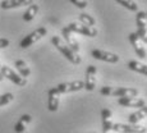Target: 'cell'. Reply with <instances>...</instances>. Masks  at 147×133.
Wrapping results in <instances>:
<instances>
[{"label": "cell", "instance_id": "cell-1", "mask_svg": "<svg viewBox=\"0 0 147 133\" xmlns=\"http://www.w3.org/2000/svg\"><path fill=\"white\" fill-rule=\"evenodd\" d=\"M51 44L61 54H63V56H65L70 63H73V64H80L81 63V56L78 55V54L73 53L72 50L69 49V46H68L67 44H64L63 40H61L59 36H53L51 37Z\"/></svg>", "mask_w": 147, "mask_h": 133}, {"label": "cell", "instance_id": "cell-2", "mask_svg": "<svg viewBox=\"0 0 147 133\" xmlns=\"http://www.w3.org/2000/svg\"><path fill=\"white\" fill-rule=\"evenodd\" d=\"M47 33V30L45 27H40L37 28V30H35L33 32L28 33L26 37L23 38V40L21 41V44H19V46L22 47V49H27V47H30L32 44H35L36 41L41 40L44 36H46Z\"/></svg>", "mask_w": 147, "mask_h": 133}, {"label": "cell", "instance_id": "cell-3", "mask_svg": "<svg viewBox=\"0 0 147 133\" xmlns=\"http://www.w3.org/2000/svg\"><path fill=\"white\" fill-rule=\"evenodd\" d=\"M136 24H137V36L143 44H147V18L146 12H138L136 16Z\"/></svg>", "mask_w": 147, "mask_h": 133}, {"label": "cell", "instance_id": "cell-4", "mask_svg": "<svg viewBox=\"0 0 147 133\" xmlns=\"http://www.w3.org/2000/svg\"><path fill=\"white\" fill-rule=\"evenodd\" d=\"M111 131L117 133H147V128L138 124H124V123H115L113 124Z\"/></svg>", "mask_w": 147, "mask_h": 133}, {"label": "cell", "instance_id": "cell-5", "mask_svg": "<svg viewBox=\"0 0 147 133\" xmlns=\"http://www.w3.org/2000/svg\"><path fill=\"white\" fill-rule=\"evenodd\" d=\"M0 73L3 74V77L8 78V80L12 81L13 83H16L17 86L23 87V86H26V84H27V80H26V78H23L22 76L17 74L12 68H9L7 65H1V67H0Z\"/></svg>", "mask_w": 147, "mask_h": 133}, {"label": "cell", "instance_id": "cell-6", "mask_svg": "<svg viewBox=\"0 0 147 133\" xmlns=\"http://www.w3.org/2000/svg\"><path fill=\"white\" fill-rule=\"evenodd\" d=\"M68 28L70 30V32H76V33H81L83 36H88V37H95L97 35V30L95 27H90L86 26L83 23H76V22H72V23L68 24Z\"/></svg>", "mask_w": 147, "mask_h": 133}, {"label": "cell", "instance_id": "cell-7", "mask_svg": "<svg viewBox=\"0 0 147 133\" xmlns=\"http://www.w3.org/2000/svg\"><path fill=\"white\" fill-rule=\"evenodd\" d=\"M56 91L59 93H68V92H76L80 91V90L84 88V83L83 81H73V82H64V83H60L55 87Z\"/></svg>", "mask_w": 147, "mask_h": 133}, {"label": "cell", "instance_id": "cell-8", "mask_svg": "<svg viewBox=\"0 0 147 133\" xmlns=\"http://www.w3.org/2000/svg\"><path fill=\"white\" fill-rule=\"evenodd\" d=\"M91 55L94 56L95 59L101 61H107V63H118L119 61V56L117 54H113L109 51H104V50H98L95 49L91 51Z\"/></svg>", "mask_w": 147, "mask_h": 133}, {"label": "cell", "instance_id": "cell-9", "mask_svg": "<svg viewBox=\"0 0 147 133\" xmlns=\"http://www.w3.org/2000/svg\"><path fill=\"white\" fill-rule=\"evenodd\" d=\"M96 69L95 65H88L86 70V80H84V90L87 91H94L96 86Z\"/></svg>", "mask_w": 147, "mask_h": 133}, {"label": "cell", "instance_id": "cell-10", "mask_svg": "<svg viewBox=\"0 0 147 133\" xmlns=\"http://www.w3.org/2000/svg\"><path fill=\"white\" fill-rule=\"evenodd\" d=\"M128 37H129V42H131V45L133 46L136 54H137L141 59H145L146 58V50H145V47H143V42L141 41V38L137 36V33L136 32L129 33Z\"/></svg>", "mask_w": 147, "mask_h": 133}, {"label": "cell", "instance_id": "cell-11", "mask_svg": "<svg viewBox=\"0 0 147 133\" xmlns=\"http://www.w3.org/2000/svg\"><path fill=\"white\" fill-rule=\"evenodd\" d=\"M59 100H60V93L56 91L55 87L50 88L47 91V109L50 111H56L59 107Z\"/></svg>", "mask_w": 147, "mask_h": 133}, {"label": "cell", "instance_id": "cell-12", "mask_svg": "<svg viewBox=\"0 0 147 133\" xmlns=\"http://www.w3.org/2000/svg\"><path fill=\"white\" fill-rule=\"evenodd\" d=\"M61 35H63L64 40H65L67 45L69 46V49L72 50L73 53L78 54V51H80V45H78L77 40L72 36V32H70V30L68 28V26L63 27V30H61Z\"/></svg>", "mask_w": 147, "mask_h": 133}, {"label": "cell", "instance_id": "cell-13", "mask_svg": "<svg viewBox=\"0 0 147 133\" xmlns=\"http://www.w3.org/2000/svg\"><path fill=\"white\" fill-rule=\"evenodd\" d=\"M118 104L121 106L125 107H142L143 105H146L143 99H138V97H119L118 99Z\"/></svg>", "mask_w": 147, "mask_h": 133}, {"label": "cell", "instance_id": "cell-14", "mask_svg": "<svg viewBox=\"0 0 147 133\" xmlns=\"http://www.w3.org/2000/svg\"><path fill=\"white\" fill-rule=\"evenodd\" d=\"M33 4V0H3L0 3V8L1 9H14V8L24 7V5Z\"/></svg>", "mask_w": 147, "mask_h": 133}, {"label": "cell", "instance_id": "cell-15", "mask_svg": "<svg viewBox=\"0 0 147 133\" xmlns=\"http://www.w3.org/2000/svg\"><path fill=\"white\" fill-rule=\"evenodd\" d=\"M111 95L115 97H137L138 90L132 88V87H119V88L114 90Z\"/></svg>", "mask_w": 147, "mask_h": 133}, {"label": "cell", "instance_id": "cell-16", "mask_svg": "<svg viewBox=\"0 0 147 133\" xmlns=\"http://www.w3.org/2000/svg\"><path fill=\"white\" fill-rule=\"evenodd\" d=\"M146 117H147V106L143 105L142 107H140L136 113L129 115L128 122H129V124H138V122L142 120L143 118H146Z\"/></svg>", "mask_w": 147, "mask_h": 133}, {"label": "cell", "instance_id": "cell-17", "mask_svg": "<svg viewBox=\"0 0 147 133\" xmlns=\"http://www.w3.org/2000/svg\"><path fill=\"white\" fill-rule=\"evenodd\" d=\"M31 120H32V118H31L30 114L22 115V117L19 118V120L16 123V126H14V131H16V133H23L26 131V124H28Z\"/></svg>", "mask_w": 147, "mask_h": 133}, {"label": "cell", "instance_id": "cell-18", "mask_svg": "<svg viewBox=\"0 0 147 133\" xmlns=\"http://www.w3.org/2000/svg\"><path fill=\"white\" fill-rule=\"evenodd\" d=\"M127 67L131 70H134V72H138V73H141V74L147 76V65L143 63H140V61H137V60H131L127 63Z\"/></svg>", "mask_w": 147, "mask_h": 133}, {"label": "cell", "instance_id": "cell-19", "mask_svg": "<svg viewBox=\"0 0 147 133\" xmlns=\"http://www.w3.org/2000/svg\"><path fill=\"white\" fill-rule=\"evenodd\" d=\"M14 67L17 68V70H18L19 76H22L23 78H27L28 76L31 74V69L27 67V64L24 63L23 60H16V63H14Z\"/></svg>", "mask_w": 147, "mask_h": 133}, {"label": "cell", "instance_id": "cell-20", "mask_svg": "<svg viewBox=\"0 0 147 133\" xmlns=\"http://www.w3.org/2000/svg\"><path fill=\"white\" fill-rule=\"evenodd\" d=\"M37 12H38V5L31 4L30 7H28V9L23 13V17H22V18H23L24 22H31L33 18H35V16L37 14Z\"/></svg>", "mask_w": 147, "mask_h": 133}, {"label": "cell", "instance_id": "cell-21", "mask_svg": "<svg viewBox=\"0 0 147 133\" xmlns=\"http://www.w3.org/2000/svg\"><path fill=\"white\" fill-rule=\"evenodd\" d=\"M118 4H120L121 7H124L125 9L131 10V12H137L138 10V5L136 4L133 0H115Z\"/></svg>", "mask_w": 147, "mask_h": 133}, {"label": "cell", "instance_id": "cell-22", "mask_svg": "<svg viewBox=\"0 0 147 133\" xmlns=\"http://www.w3.org/2000/svg\"><path fill=\"white\" fill-rule=\"evenodd\" d=\"M80 21L83 24H86V26H90V27H94L95 24H96L95 18L92 16H90V14H87V13H81L80 14Z\"/></svg>", "mask_w": 147, "mask_h": 133}, {"label": "cell", "instance_id": "cell-23", "mask_svg": "<svg viewBox=\"0 0 147 133\" xmlns=\"http://www.w3.org/2000/svg\"><path fill=\"white\" fill-rule=\"evenodd\" d=\"M14 99V96L12 93H4V95H0V107L4 106V105H8L9 103H12Z\"/></svg>", "mask_w": 147, "mask_h": 133}, {"label": "cell", "instance_id": "cell-24", "mask_svg": "<svg viewBox=\"0 0 147 133\" xmlns=\"http://www.w3.org/2000/svg\"><path fill=\"white\" fill-rule=\"evenodd\" d=\"M111 128H113V122H111V119L102 120V132L104 133H109L110 131H111Z\"/></svg>", "mask_w": 147, "mask_h": 133}, {"label": "cell", "instance_id": "cell-25", "mask_svg": "<svg viewBox=\"0 0 147 133\" xmlns=\"http://www.w3.org/2000/svg\"><path fill=\"white\" fill-rule=\"evenodd\" d=\"M70 1H72L77 8H80V9H84V8H87V1L86 0H70Z\"/></svg>", "mask_w": 147, "mask_h": 133}, {"label": "cell", "instance_id": "cell-26", "mask_svg": "<svg viewBox=\"0 0 147 133\" xmlns=\"http://www.w3.org/2000/svg\"><path fill=\"white\" fill-rule=\"evenodd\" d=\"M111 110L110 109H104L102 111H101V118H102V120H109L111 119Z\"/></svg>", "mask_w": 147, "mask_h": 133}, {"label": "cell", "instance_id": "cell-27", "mask_svg": "<svg viewBox=\"0 0 147 133\" xmlns=\"http://www.w3.org/2000/svg\"><path fill=\"white\" fill-rule=\"evenodd\" d=\"M111 92H113V88L111 87H109V86H105V87H102V88L100 90V93L101 95H104V96H110L111 95Z\"/></svg>", "mask_w": 147, "mask_h": 133}, {"label": "cell", "instance_id": "cell-28", "mask_svg": "<svg viewBox=\"0 0 147 133\" xmlns=\"http://www.w3.org/2000/svg\"><path fill=\"white\" fill-rule=\"evenodd\" d=\"M8 46H9V40L8 38H0V49H4Z\"/></svg>", "mask_w": 147, "mask_h": 133}, {"label": "cell", "instance_id": "cell-29", "mask_svg": "<svg viewBox=\"0 0 147 133\" xmlns=\"http://www.w3.org/2000/svg\"><path fill=\"white\" fill-rule=\"evenodd\" d=\"M3 80H4V77H3V74L0 73V81H3Z\"/></svg>", "mask_w": 147, "mask_h": 133}, {"label": "cell", "instance_id": "cell-30", "mask_svg": "<svg viewBox=\"0 0 147 133\" xmlns=\"http://www.w3.org/2000/svg\"><path fill=\"white\" fill-rule=\"evenodd\" d=\"M146 18H147V12H146Z\"/></svg>", "mask_w": 147, "mask_h": 133}, {"label": "cell", "instance_id": "cell-31", "mask_svg": "<svg viewBox=\"0 0 147 133\" xmlns=\"http://www.w3.org/2000/svg\"><path fill=\"white\" fill-rule=\"evenodd\" d=\"M146 95H147V93H146Z\"/></svg>", "mask_w": 147, "mask_h": 133}, {"label": "cell", "instance_id": "cell-32", "mask_svg": "<svg viewBox=\"0 0 147 133\" xmlns=\"http://www.w3.org/2000/svg\"><path fill=\"white\" fill-rule=\"evenodd\" d=\"M0 67H1V65H0Z\"/></svg>", "mask_w": 147, "mask_h": 133}]
</instances>
